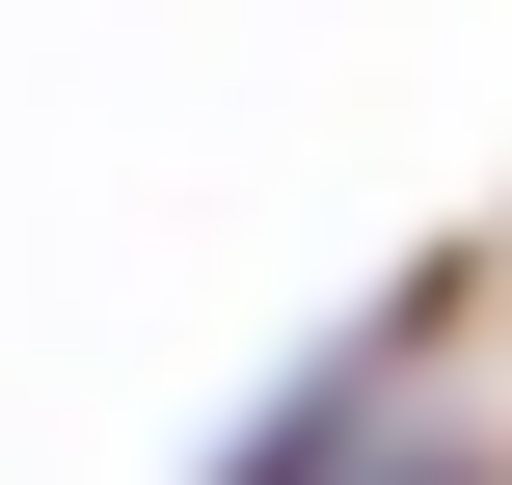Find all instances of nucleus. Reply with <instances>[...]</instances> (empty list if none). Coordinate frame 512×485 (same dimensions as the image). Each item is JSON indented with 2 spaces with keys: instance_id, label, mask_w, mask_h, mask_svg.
<instances>
[{
  "instance_id": "obj_1",
  "label": "nucleus",
  "mask_w": 512,
  "mask_h": 485,
  "mask_svg": "<svg viewBox=\"0 0 512 485\" xmlns=\"http://www.w3.org/2000/svg\"><path fill=\"white\" fill-rule=\"evenodd\" d=\"M351 485H512V459H351Z\"/></svg>"
}]
</instances>
